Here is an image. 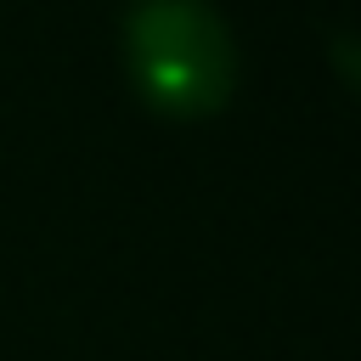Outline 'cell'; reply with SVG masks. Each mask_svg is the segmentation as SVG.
Segmentation results:
<instances>
[{"mask_svg":"<svg viewBox=\"0 0 361 361\" xmlns=\"http://www.w3.org/2000/svg\"><path fill=\"white\" fill-rule=\"evenodd\" d=\"M231 39L197 0H147L130 17V73L158 113L197 118L231 90Z\"/></svg>","mask_w":361,"mask_h":361,"instance_id":"cell-1","label":"cell"}]
</instances>
